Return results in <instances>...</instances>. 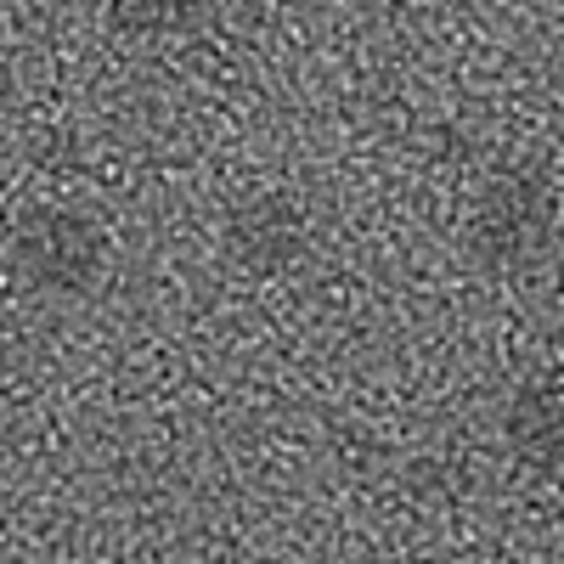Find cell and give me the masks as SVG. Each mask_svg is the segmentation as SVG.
<instances>
[{
	"mask_svg": "<svg viewBox=\"0 0 564 564\" xmlns=\"http://www.w3.org/2000/svg\"><path fill=\"white\" fill-rule=\"evenodd\" d=\"M7 265L34 300H85L108 276V231L74 204H34L7 238Z\"/></svg>",
	"mask_w": 564,
	"mask_h": 564,
	"instance_id": "6da1fadb",
	"label": "cell"
},
{
	"mask_svg": "<svg viewBox=\"0 0 564 564\" xmlns=\"http://www.w3.org/2000/svg\"><path fill=\"white\" fill-rule=\"evenodd\" d=\"M0 29H7V0H0Z\"/></svg>",
	"mask_w": 564,
	"mask_h": 564,
	"instance_id": "8992f818",
	"label": "cell"
},
{
	"mask_svg": "<svg viewBox=\"0 0 564 564\" xmlns=\"http://www.w3.org/2000/svg\"><path fill=\"white\" fill-rule=\"evenodd\" d=\"M226 249L249 276H289L311 254V215L289 193H254L231 209Z\"/></svg>",
	"mask_w": 564,
	"mask_h": 564,
	"instance_id": "3957f363",
	"label": "cell"
},
{
	"mask_svg": "<svg viewBox=\"0 0 564 564\" xmlns=\"http://www.w3.org/2000/svg\"><path fill=\"white\" fill-rule=\"evenodd\" d=\"M204 0H102V12L119 34L130 40H159V34H175L198 18Z\"/></svg>",
	"mask_w": 564,
	"mask_h": 564,
	"instance_id": "5b68a950",
	"label": "cell"
},
{
	"mask_svg": "<svg viewBox=\"0 0 564 564\" xmlns=\"http://www.w3.org/2000/svg\"><path fill=\"white\" fill-rule=\"evenodd\" d=\"M508 452L542 468V475H564V367H547L520 384L502 417Z\"/></svg>",
	"mask_w": 564,
	"mask_h": 564,
	"instance_id": "277c9868",
	"label": "cell"
},
{
	"mask_svg": "<svg viewBox=\"0 0 564 564\" xmlns=\"http://www.w3.org/2000/svg\"><path fill=\"white\" fill-rule=\"evenodd\" d=\"M558 231V186L536 164H508L480 186L468 243L491 271H525L553 249Z\"/></svg>",
	"mask_w": 564,
	"mask_h": 564,
	"instance_id": "7a4b0ae2",
	"label": "cell"
}]
</instances>
